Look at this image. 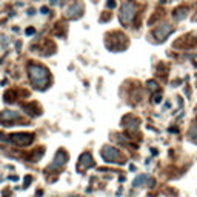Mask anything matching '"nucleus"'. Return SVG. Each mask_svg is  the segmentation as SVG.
<instances>
[{
	"label": "nucleus",
	"instance_id": "6",
	"mask_svg": "<svg viewBox=\"0 0 197 197\" xmlns=\"http://www.w3.org/2000/svg\"><path fill=\"white\" fill-rule=\"evenodd\" d=\"M66 159H68L66 153H65L63 150H60V151H57V154H56V157H54V163H53L51 166H53V168H54V166H56V168H60V166L65 165Z\"/></svg>",
	"mask_w": 197,
	"mask_h": 197
},
{
	"label": "nucleus",
	"instance_id": "12",
	"mask_svg": "<svg viewBox=\"0 0 197 197\" xmlns=\"http://www.w3.org/2000/svg\"><path fill=\"white\" fill-rule=\"evenodd\" d=\"M57 3V0H51V5H56Z\"/></svg>",
	"mask_w": 197,
	"mask_h": 197
},
{
	"label": "nucleus",
	"instance_id": "10",
	"mask_svg": "<svg viewBox=\"0 0 197 197\" xmlns=\"http://www.w3.org/2000/svg\"><path fill=\"white\" fill-rule=\"evenodd\" d=\"M33 33H34L33 28H28V29H26V34H33Z\"/></svg>",
	"mask_w": 197,
	"mask_h": 197
},
{
	"label": "nucleus",
	"instance_id": "1",
	"mask_svg": "<svg viewBox=\"0 0 197 197\" xmlns=\"http://www.w3.org/2000/svg\"><path fill=\"white\" fill-rule=\"evenodd\" d=\"M29 77H31V80H33L34 85H37L39 88H43V85L48 83L49 74H48V71L45 68L33 65V66H29Z\"/></svg>",
	"mask_w": 197,
	"mask_h": 197
},
{
	"label": "nucleus",
	"instance_id": "8",
	"mask_svg": "<svg viewBox=\"0 0 197 197\" xmlns=\"http://www.w3.org/2000/svg\"><path fill=\"white\" fill-rule=\"evenodd\" d=\"M0 119H6V120H9V119H19V112L5 111V112H2V114H0Z\"/></svg>",
	"mask_w": 197,
	"mask_h": 197
},
{
	"label": "nucleus",
	"instance_id": "3",
	"mask_svg": "<svg viewBox=\"0 0 197 197\" xmlns=\"http://www.w3.org/2000/svg\"><path fill=\"white\" fill-rule=\"evenodd\" d=\"M134 11H136V8H134L133 3H125V5H123V9H122V12H120L122 22L130 23V22L133 20V17H134Z\"/></svg>",
	"mask_w": 197,
	"mask_h": 197
},
{
	"label": "nucleus",
	"instance_id": "2",
	"mask_svg": "<svg viewBox=\"0 0 197 197\" xmlns=\"http://www.w3.org/2000/svg\"><path fill=\"white\" fill-rule=\"evenodd\" d=\"M102 157L105 159V162H109V163L117 162L120 159L119 151L116 150V148H112V146H105L103 148V150H102Z\"/></svg>",
	"mask_w": 197,
	"mask_h": 197
},
{
	"label": "nucleus",
	"instance_id": "7",
	"mask_svg": "<svg viewBox=\"0 0 197 197\" xmlns=\"http://www.w3.org/2000/svg\"><path fill=\"white\" fill-rule=\"evenodd\" d=\"M79 160H80V162H79V168H88V166H91V165H92V157H91V154H89V153L82 154Z\"/></svg>",
	"mask_w": 197,
	"mask_h": 197
},
{
	"label": "nucleus",
	"instance_id": "5",
	"mask_svg": "<svg viewBox=\"0 0 197 197\" xmlns=\"http://www.w3.org/2000/svg\"><path fill=\"white\" fill-rule=\"evenodd\" d=\"M153 179L146 174H142V176H137L136 180H134V186H151L153 185Z\"/></svg>",
	"mask_w": 197,
	"mask_h": 197
},
{
	"label": "nucleus",
	"instance_id": "4",
	"mask_svg": "<svg viewBox=\"0 0 197 197\" xmlns=\"http://www.w3.org/2000/svg\"><path fill=\"white\" fill-rule=\"evenodd\" d=\"M11 140L14 143H19V145H28V143H31L33 137L29 134H12Z\"/></svg>",
	"mask_w": 197,
	"mask_h": 197
},
{
	"label": "nucleus",
	"instance_id": "11",
	"mask_svg": "<svg viewBox=\"0 0 197 197\" xmlns=\"http://www.w3.org/2000/svg\"><path fill=\"white\" fill-rule=\"evenodd\" d=\"M40 11H42V14H48V9H46V8H42Z\"/></svg>",
	"mask_w": 197,
	"mask_h": 197
},
{
	"label": "nucleus",
	"instance_id": "9",
	"mask_svg": "<svg viewBox=\"0 0 197 197\" xmlns=\"http://www.w3.org/2000/svg\"><path fill=\"white\" fill-rule=\"evenodd\" d=\"M189 139L194 140V142H197V125L191 128V131H189Z\"/></svg>",
	"mask_w": 197,
	"mask_h": 197
}]
</instances>
